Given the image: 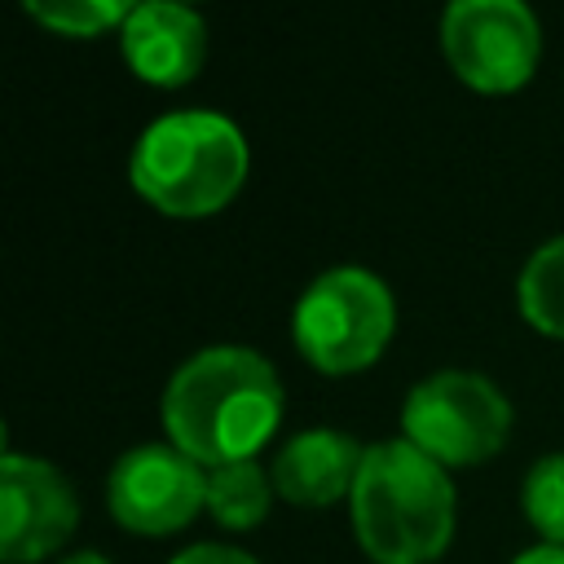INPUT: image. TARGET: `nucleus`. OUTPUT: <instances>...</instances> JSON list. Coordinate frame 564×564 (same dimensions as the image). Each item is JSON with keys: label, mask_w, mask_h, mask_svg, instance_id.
<instances>
[{"label": "nucleus", "mask_w": 564, "mask_h": 564, "mask_svg": "<svg viewBox=\"0 0 564 564\" xmlns=\"http://www.w3.org/2000/svg\"><path fill=\"white\" fill-rule=\"evenodd\" d=\"M282 423V379L247 344L189 352L163 388V427L203 467L256 458Z\"/></svg>", "instance_id": "nucleus-1"}, {"label": "nucleus", "mask_w": 564, "mask_h": 564, "mask_svg": "<svg viewBox=\"0 0 564 564\" xmlns=\"http://www.w3.org/2000/svg\"><path fill=\"white\" fill-rule=\"evenodd\" d=\"M348 502L357 542L375 564H427L449 546L454 485L405 436L366 445Z\"/></svg>", "instance_id": "nucleus-2"}, {"label": "nucleus", "mask_w": 564, "mask_h": 564, "mask_svg": "<svg viewBox=\"0 0 564 564\" xmlns=\"http://www.w3.org/2000/svg\"><path fill=\"white\" fill-rule=\"evenodd\" d=\"M247 137L229 115L172 110L141 128L128 176L163 216H212L247 181Z\"/></svg>", "instance_id": "nucleus-3"}, {"label": "nucleus", "mask_w": 564, "mask_h": 564, "mask_svg": "<svg viewBox=\"0 0 564 564\" xmlns=\"http://www.w3.org/2000/svg\"><path fill=\"white\" fill-rule=\"evenodd\" d=\"M397 326V300L388 282L361 264H335L317 273L291 313L295 348L308 366L326 375H348L370 366Z\"/></svg>", "instance_id": "nucleus-4"}, {"label": "nucleus", "mask_w": 564, "mask_h": 564, "mask_svg": "<svg viewBox=\"0 0 564 564\" xmlns=\"http://www.w3.org/2000/svg\"><path fill=\"white\" fill-rule=\"evenodd\" d=\"M401 432L441 467H471L502 449L511 401L480 370H436L405 392Z\"/></svg>", "instance_id": "nucleus-5"}, {"label": "nucleus", "mask_w": 564, "mask_h": 564, "mask_svg": "<svg viewBox=\"0 0 564 564\" xmlns=\"http://www.w3.org/2000/svg\"><path fill=\"white\" fill-rule=\"evenodd\" d=\"M441 44L458 79L485 93H507L533 75L542 26L520 0H454L441 13Z\"/></svg>", "instance_id": "nucleus-6"}, {"label": "nucleus", "mask_w": 564, "mask_h": 564, "mask_svg": "<svg viewBox=\"0 0 564 564\" xmlns=\"http://www.w3.org/2000/svg\"><path fill=\"white\" fill-rule=\"evenodd\" d=\"M106 502L132 533H176L207 507V467L172 441L132 445L106 476Z\"/></svg>", "instance_id": "nucleus-7"}, {"label": "nucleus", "mask_w": 564, "mask_h": 564, "mask_svg": "<svg viewBox=\"0 0 564 564\" xmlns=\"http://www.w3.org/2000/svg\"><path fill=\"white\" fill-rule=\"evenodd\" d=\"M79 520L75 485L40 454L4 449L0 458V555L9 564L53 555Z\"/></svg>", "instance_id": "nucleus-8"}, {"label": "nucleus", "mask_w": 564, "mask_h": 564, "mask_svg": "<svg viewBox=\"0 0 564 564\" xmlns=\"http://www.w3.org/2000/svg\"><path fill=\"white\" fill-rule=\"evenodd\" d=\"M119 44L128 66L163 88H176L194 79V70L207 57V22L198 9L176 0H145L132 4L128 22L119 26Z\"/></svg>", "instance_id": "nucleus-9"}, {"label": "nucleus", "mask_w": 564, "mask_h": 564, "mask_svg": "<svg viewBox=\"0 0 564 564\" xmlns=\"http://www.w3.org/2000/svg\"><path fill=\"white\" fill-rule=\"evenodd\" d=\"M366 445H357L339 427H304L286 436L269 463L273 489L295 507H326L352 494Z\"/></svg>", "instance_id": "nucleus-10"}, {"label": "nucleus", "mask_w": 564, "mask_h": 564, "mask_svg": "<svg viewBox=\"0 0 564 564\" xmlns=\"http://www.w3.org/2000/svg\"><path fill=\"white\" fill-rule=\"evenodd\" d=\"M273 494H278L273 489V476L256 458L207 467V511L225 529H256L269 516Z\"/></svg>", "instance_id": "nucleus-11"}, {"label": "nucleus", "mask_w": 564, "mask_h": 564, "mask_svg": "<svg viewBox=\"0 0 564 564\" xmlns=\"http://www.w3.org/2000/svg\"><path fill=\"white\" fill-rule=\"evenodd\" d=\"M516 300L529 326L564 339V234L546 238L516 278Z\"/></svg>", "instance_id": "nucleus-12"}, {"label": "nucleus", "mask_w": 564, "mask_h": 564, "mask_svg": "<svg viewBox=\"0 0 564 564\" xmlns=\"http://www.w3.org/2000/svg\"><path fill=\"white\" fill-rule=\"evenodd\" d=\"M520 507L529 516V524L564 546V454H542L529 471H524V485H520Z\"/></svg>", "instance_id": "nucleus-13"}, {"label": "nucleus", "mask_w": 564, "mask_h": 564, "mask_svg": "<svg viewBox=\"0 0 564 564\" xmlns=\"http://www.w3.org/2000/svg\"><path fill=\"white\" fill-rule=\"evenodd\" d=\"M22 9L57 35H97L106 26H123L132 13L123 0H26Z\"/></svg>", "instance_id": "nucleus-14"}, {"label": "nucleus", "mask_w": 564, "mask_h": 564, "mask_svg": "<svg viewBox=\"0 0 564 564\" xmlns=\"http://www.w3.org/2000/svg\"><path fill=\"white\" fill-rule=\"evenodd\" d=\"M167 564H256V555H247L238 546H225V542H194V546L176 551Z\"/></svg>", "instance_id": "nucleus-15"}, {"label": "nucleus", "mask_w": 564, "mask_h": 564, "mask_svg": "<svg viewBox=\"0 0 564 564\" xmlns=\"http://www.w3.org/2000/svg\"><path fill=\"white\" fill-rule=\"evenodd\" d=\"M511 564H564V546H555V542H538V546L520 551Z\"/></svg>", "instance_id": "nucleus-16"}, {"label": "nucleus", "mask_w": 564, "mask_h": 564, "mask_svg": "<svg viewBox=\"0 0 564 564\" xmlns=\"http://www.w3.org/2000/svg\"><path fill=\"white\" fill-rule=\"evenodd\" d=\"M57 564H110V555H101V551H70Z\"/></svg>", "instance_id": "nucleus-17"}]
</instances>
